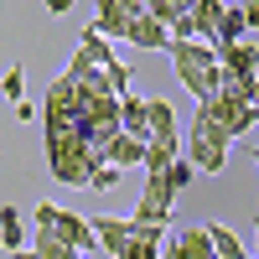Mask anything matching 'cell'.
I'll return each mask as SVG.
<instances>
[{
    "mask_svg": "<svg viewBox=\"0 0 259 259\" xmlns=\"http://www.w3.org/2000/svg\"><path fill=\"white\" fill-rule=\"evenodd\" d=\"M166 52H171V68H177L182 89H187L192 99H197V104H207L212 94H218L223 73H218V57H212V47H207V41H192V36H171V41H166Z\"/></svg>",
    "mask_w": 259,
    "mask_h": 259,
    "instance_id": "1",
    "label": "cell"
},
{
    "mask_svg": "<svg viewBox=\"0 0 259 259\" xmlns=\"http://www.w3.org/2000/svg\"><path fill=\"white\" fill-rule=\"evenodd\" d=\"M182 161H187L192 171H223V166H228V135L207 119V109L192 114L187 140H182Z\"/></svg>",
    "mask_w": 259,
    "mask_h": 259,
    "instance_id": "2",
    "label": "cell"
},
{
    "mask_svg": "<svg viewBox=\"0 0 259 259\" xmlns=\"http://www.w3.org/2000/svg\"><path fill=\"white\" fill-rule=\"evenodd\" d=\"M171 187L161 182V177H145V192H140V202H135V228H156V233H166V223H171Z\"/></svg>",
    "mask_w": 259,
    "mask_h": 259,
    "instance_id": "3",
    "label": "cell"
},
{
    "mask_svg": "<svg viewBox=\"0 0 259 259\" xmlns=\"http://www.w3.org/2000/svg\"><path fill=\"white\" fill-rule=\"evenodd\" d=\"M47 166H52V177H57L62 187H89V177H94V161H89V150H83V145H57V150H47Z\"/></svg>",
    "mask_w": 259,
    "mask_h": 259,
    "instance_id": "4",
    "label": "cell"
},
{
    "mask_svg": "<svg viewBox=\"0 0 259 259\" xmlns=\"http://www.w3.org/2000/svg\"><path fill=\"white\" fill-rule=\"evenodd\" d=\"M254 21H259V6H249V0H244V6H223L207 47H228V41H244V36H254Z\"/></svg>",
    "mask_w": 259,
    "mask_h": 259,
    "instance_id": "5",
    "label": "cell"
},
{
    "mask_svg": "<svg viewBox=\"0 0 259 259\" xmlns=\"http://www.w3.org/2000/svg\"><path fill=\"white\" fill-rule=\"evenodd\" d=\"M212 57H218V73H228V78H259V41L254 36L212 47Z\"/></svg>",
    "mask_w": 259,
    "mask_h": 259,
    "instance_id": "6",
    "label": "cell"
},
{
    "mask_svg": "<svg viewBox=\"0 0 259 259\" xmlns=\"http://www.w3.org/2000/svg\"><path fill=\"white\" fill-rule=\"evenodd\" d=\"M52 239L62 244V249H73V254H89L94 249V233H89V218L83 212H68V207H57V218H52Z\"/></svg>",
    "mask_w": 259,
    "mask_h": 259,
    "instance_id": "7",
    "label": "cell"
},
{
    "mask_svg": "<svg viewBox=\"0 0 259 259\" xmlns=\"http://www.w3.org/2000/svg\"><path fill=\"white\" fill-rule=\"evenodd\" d=\"M135 16H140V0H104L99 16H94V31H99L104 41H114V36L130 31V21H135Z\"/></svg>",
    "mask_w": 259,
    "mask_h": 259,
    "instance_id": "8",
    "label": "cell"
},
{
    "mask_svg": "<svg viewBox=\"0 0 259 259\" xmlns=\"http://www.w3.org/2000/svg\"><path fill=\"white\" fill-rule=\"evenodd\" d=\"M161 259H212V244L202 228H182L171 239H161Z\"/></svg>",
    "mask_w": 259,
    "mask_h": 259,
    "instance_id": "9",
    "label": "cell"
},
{
    "mask_svg": "<svg viewBox=\"0 0 259 259\" xmlns=\"http://www.w3.org/2000/svg\"><path fill=\"white\" fill-rule=\"evenodd\" d=\"M89 233H94V249H104V254L119 259V249L130 244V218H109V212H99V218H89Z\"/></svg>",
    "mask_w": 259,
    "mask_h": 259,
    "instance_id": "10",
    "label": "cell"
},
{
    "mask_svg": "<svg viewBox=\"0 0 259 259\" xmlns=\"http://www.w3.org/2000/svg\"><path fill=\"white\" fill-rule=\"evenodd\" d=\"M145 135H150V140H182L177 109H171L166 99H145Z\"/></svg>",
    "mask_w": 259,
    "mask_h": 259,
    "instance_id": "11",
    "label": "cell"
},
{
    "mask_svg": "<svg viewBox=\"0 0 259 259\" xmlns=\"http://www.w3.org/2000/svg\"><path fill=\"white\" fill-rule=\"evenodd\" d=\"M218 11H223V0H187V31H192V41H212Z\"/></svg>",
    "mask_w": 259,
    "mask_h": 259,
    "instance_id": "12",
    "label": "cell"
},
{
    "mask_svg": "<svg viewBox=\"0 0 259 259\" xmlns=\"http://www.w3.org/2000/svg\"><path fill=\"white\" fill-rule=\"evenodd\" d=\"M124 41H135L140 52H166V41H171V36H166V31L156 26V21L145 16V6H140V16L130 21V31H124Z\"/></svg>",
    "mask_w": 259,
    "mask_h": 259,
    "instance_id": "13",
    "label": "cell"
},
{
    "mask_svg": "<svg viewBox=\"0 0 259 259\" xmlns=\"http://www.w3.org/2000/svg\"><path fill=\"white\" fill-rule=\"evenodd\" d=\"M21 249H26V228H21V207L16 202H6V207H0V254H21Z\"/></svg>",
    "mask_w": 259,
    "mask_h": 259,
    "instance_id": "14",
    "label": "cell"
},
{
    "mask_svg": "<svg viewBox=\"0 0 259 259\" xmlns=\"http://www.w3.org/2000/svg\"><path fill=\"white\" fill-rule=\"evenodd\" d=\"M119 135L140 140V145L150 140V135H145V99H140V94H124V99H119Z\"/></svg>",
    "mask_w": 259,
    "mask_h": 259,
    "instance_id": "15",
    "label": "cell"
},
{
    "mask_svg": "<svg viewBox=\"0 0 259 259\" xmlns=\"http://www.w3.org/2000/svg\"><path fill=\"white\" fill-rule=\"evenodd\" d=\"M140 156H145V145H140V140H130V135H114L109 145H104L99 166H114V171H124V166H140Z\"/></svg>",
    "mask_w": 259,
    "mask_h": 259,
    "instance_id": "16",
    "label": "cell"
},
{
    "mask_svg": "<svg viewBox=\"0 0 259 259\" xmlns=\"http://www.w3.org/2000/svg\"><path fill=\"white\" fill-rule=\"evenodd\" d=\"M161 239H166V233H156V228H135V223H130V244L119 249V259H161Z\"/></svg>",
    "mask_w": 259,
    "mask_h": 259,
    "instance_id": "17",
    "label": "cell"
},
{
    "mask_svg": "<svg viewBox=\"0 0 259 259\" xmlns=\"http://www.w3.org/2000/svg\"><path fill=\"white\" fill-rule=\"evenodd\" d=\"M202 233H207V244H212V259H249V249L239 244V233H233V228L202 223Z\"/></svg>",
    "mask_w": 259,
    "mask_h": 259,
    "instance_id": "18",
    "label": "cell"
},
{
    "mask_svg": "<svg viewBox=\"0 0 259 259\" xmlns=\"http://www.w3.org/2000/svg\"><path fill=\"white\" fill-rule=\"evenodd\" d=\"M218 99H228V104H244V109H259V78H228V73H223V83H218Z\"/></svg>",
    "mask_w": 259,
    "mask_h": 259,
    "instance_id": "19",
    "label": "cell"
},
{
    "mask_svg": "<svg viewBox=\"0 0 259 259\" xmlns=\"http://www.w3.org/2000/svg\"><path fill=\"white\" fill-rule=\"evenodd\" d=\"M41 114H73V83H68V78H52V83H47Z\"/></svg>",
    "mask_w": 259,
    "mask_h": 259,
    "instance_id": "20",
    "label": "cell"
},
{
    "mask_svg": "<svg viewBox=\"0 0 259 259\" xmlns=\"http://www.w3.org/2000/svg\"><path fill=\"white\" fill-rule=\"evenodd\" d=\"M78 52L89 57L94 68H109V62H114V47H109V41H104L94 26H83V41H78Z\"/></svg>",
    "mask_w": 259,
    "mask_h": 259,
    "instance_id": "21",
    "label": "cell"
},
{
    "mask_svg": "<svg viewBox=\"0 0 259 259\" xmlns=\"http://www.w3.org/2000/svg\"><path fill=\"white\" fill-rule=\"evenodd\" d=\"M192 177H197V171H192V166H187V161H182V156H177V161H171V166H166V171H161V182H166V187H171V197H182V192H187V187H192Z\"/></svg>",
    "mask_w": 259,
    "mask_h": 259,
    "instance_id": "22",
    "label": "cell"
},
{
    "mask_svg": "<svg viewBox=\"0 0 259 259\" xmlns=\"http://www.w3.org/2000/svg\"><path fill=\"white\" fill-rule=\"evenodd\" d=\"M31 254H36V259H83V254H73V249H62L52 233H31Z\"/></svg>",
    "mask_w": 259,
    "mask_h": 259,
    "instance_id": "23",
    "label": "cell"
},
{
    "mask_svg": "<svg viewBox=\"0 0 259 259\" xmlns=\"http://www.w3.org/2000/svg\"><path fill=\"white\" fill-rule=\"evenodd\" d=\"M0 94H6L11 109H16V104L26 99V73H21V68H6V73H0Z\"/></svg>",
    "mask_w": 259,
    "mask_h": 259,
    "instance_id": "24",
    "label": "cell"
},
{
    "mask_svg": "<svg viewBox=\"0 0 259 259\" xmlns=\"http://www.w3.org/2000/svg\"><path fill=\"white\" fill-rule=\"evenodd\" d=\"M89 187H94V192H109V187H119V171H114V166H94Z\"/></svg>",
    "mask_w": 259,
    "mask_h": 259,
    "instance_id": "25",
    "label": "cell"
},
{
    "mask_svg": "<svg viewBox=\"0 0 259 259\" xmlns=\"http://www.w3.org/2000/svg\"><path fill=\"white\" fill-rule=\"evenodd\" d=\"M16 259H36V254H31V249H21V254H16Z\"/></svg>",
    "mask_w": 259,
    "mask_h": 259,
    "instance_id": "26",
    "label": "cell"
}]
</instances>
